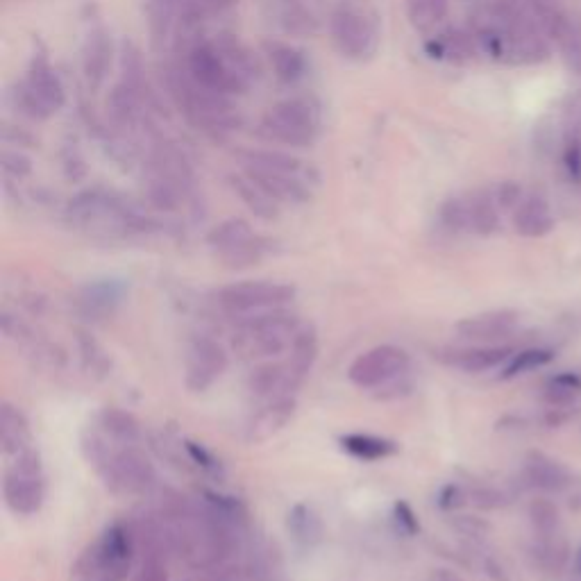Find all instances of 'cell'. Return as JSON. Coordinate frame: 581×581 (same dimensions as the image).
Masks as SVG:
<instances>
[{"mask_svg":"<svg viewBox=\"0 0 581 581\" xmlns=\"http://www.w3.org/2000/svg\"><path fill=\"white\" fill-rule=\"evenodd\" d=\"M184 450H187V457L191 461V466H196L202 473L214 477V479H223L225 477V468L221 459L216 457V454L205 448V445L198 443V441H191V439H184Z\"/></svg>","mask_w":581,"mask_h":581,"instance_id":"obj_42","label":"cell"},{"mask_svg":"<svg viewBox=\"0 0 581 581\" xmlns=\"http://www.w3.org/2000/svg\"><path fill=\"white\" fill-rule=\"evenodd\" d=\"M139 554L132 520H114L73 563V581H125Z\"/></svg>","mask_w":581,"mask_h":581,"instance_id":"obj_2","label":"cell"},{"mask_svg":"<svg viewBox=\"0 0 581 581\" xmlns=\"http://www.w3.org/2000/svg\"><path fill=\"white\" fill-rule=\"evenodd\" d=\"M32 445H35V439H32L28 416L16 404L7 400L0 402V450H3L5 459L30 450Z\"/></svg>","mask_w":581,"mask_h":581,"instance_id":"obj_23","label":"cell"},{"mask_svg":"<svg viewBox=\"0 0 581 581\" xmlns=\"http://www.w3.org/2000/svg\"><path fill=\"white\" fill-rule=\"evenodd\" d=\"M298 296V289L289 282L273 280H246L227 284L216 291V305L227 316L243 318L250 314H261L268 309L289 307Z\"/></svg>","mask_w":581,"mask_h":581,"instance_id":"obj_10","label":"cell"},{"mask_svg":"<svg viewBox=\"0 0 581 581\" xmlns=\"http://www.w3.org/2000/svg\"><path fill=\"white\" fill-rule=\"evenodd\" d=\"M3 500L14 516L30 518L44 509L46 470L41 452L32 445L7 463L3 473Z\"/></svg>","mask_w":581,"mask_h":581,"instance_id":"obj_7","label":"cell"},{"mask_svg":"<svg viewBox=\"0 0 581 581\" xmlns=\"http://www.w3.org/2000/svg\"><path fill=\"white\" fill-rule=\"evenodd\" d=\"M557 352L552 348H525V350H516L511 355L507 364L502 366L500 380H516V377L532 373V370L550 366Z\"/></svg>","mask_w":581,"mask_h":581,"instance_id":"obj_35","label":"cell"},{"mask_svg":"<svg viewBox=\"0 0 581 581\" xmlns=\"http://www.w3.org/2000/svg\"><path fill=\"white\" fill-rule=\"evenodd\" d=\"M286 532H289L291 541L300 550H314L323 541L325 525L323 518L318 516V511L311 504L298 502L286 513Z\"/></svg>","mask_w":581,"mask_h":581,"instance_id":"obj_24","label":"cell"},{"mask_svg":"<svg viewBox=\"0 0 581 581\" xmlns=\"http://www.w3.org/2000/svg\"><path fill=\"white\" fill-rule=\"evenodd\" d=\"M439 221L445 230L452 232V234L470 232L466 196H454V198L445 200L439 209Z\"/></svg>","mask_w":581,"mask_h":581,"instance_id":"obj_41","label":"cell"},{"mask_svg":"<svg viewBox=\"0 0 581 581\" xmlns=\"http://www.w3.org/2000/svg\"><path fill=\"white\" fill-rule=\"evenodd\" d=\"M82 62H84V75L91 84H100L107 73L109 66V41L105 30L89 32L87 44L82 50Z\"/></svg>","mask_w":581,"mask_h":581,"instance_id":"obj_34","label":"cell"},{"mask_svg":"<svg viewBox=\"0 0 581 581\" xmlns=\"http://www.w3.org/2000/svg\"><path fill=\"white\" fill-rule=\"evenodd\" d=\"M128 282L105 277V280L87 282L75 293V307L87 321H105L116 314L125 298H128Z\"/></svg>","mask_w":581,"mask_h":581,"instance_id":"obj_17","label":"cell"},{"mask_svg":"<svg viewBox=\"0 0 581 581\" xmlns=\"http://www.w3.org/2000/svg\"><path fill=\"white\" fill-rule=\"evenodd\" d=\"M241 164L280 205H305L318 184V173L298 157L277 150H246Z\"/></svg>","mask_w":581,"mask_h":581,"instance_id":"obj_3","label":"cell"},{"mask_svg":"<svg viewBox=\"0 0 581 581\" xmlns=\"http://www.w3.org/2000/svg\"><path fill=\"white\" fill-rule=\"evenodd\" d=\"M468 504V488L461 484H443L436 493V507L445 513H457Z\"/></svg>","mask_w":581,"mask_h":581,"instance_id":"obj_43","label":"cell"},{"mask_svg":"<svg viewBox=\"0 0 581 581\" xmlns=\"http://www.w3.org/2000/svg\"><path fill=\"white\" fill-rule=\"evenodd\" d=\"M261 132L291 148H307L321 134V112L307 98H286L261 119Z\"/></svg>","mask_w":581,"mask_h":581,"instance_id":"obj_8","label":"cell"},{"mask_svg":"<svg viewBox=\"0 0 581 581\" xmlns=\"http://www.w3.org/2000/svg\"><path fill=\"white\" fill-rule=\"evenodd\" d=\"M543 425L547 429H559L570 420V409H557V407H547L543 414Z\"/></svg>","mask_w":581,"mask_h":581,"instance_id":"obj_52","label":"cell"},{"mask_svg":"<svg viewBox=\"0 0 581 581\" xmlns=\"http://www.w3.org/2000/svg\"><path fill=\"white\" fill-rule=\"evenodd\" d=\"M577 398H579V393L561 389V386H554L550 382H545L543 393H541V400L545 407H557V409L572 407V404L577 402Z\"/></svg>","mask_w":581,"mask_h":581,"instance_id":"obj_48","label":"cell"},{"mask_svg":"<svg viewBox=\"0 0 581 581\" xmlns=\"http://www.w3.org/2000/svg\"><path fill=\"white\" fill-rule=\"evenodd\" d=\"M230 184L234 193L243 200V205H246L257 218H261V221H275V218L280 216V202L261 187L259 182L252 180L246 171L232 175Z\"/></svg>","mask_w":581,"mask_h":581,"instance_id":"obj_29","label":"cell"},{"mask_svg":"<svg viewBox=\"0 0 581 581\" xmlns=\"http://www.w3.org/2000/svg\"><path fill=\"white\" fill-rule=\"evenodd\" d=\"M134 581H168L166 554H159V552L141 554L139 572Z\"/></svg>","mask_w":581,"mask_h":581,"instance_id":"obj_45","label":"cell"},{"mask_svg":"<svg viewBox=\"0 0 581 581\" xmlns=\"http://www.w3.org/2000/svg\"><path fill=\"white\" fill-rule=\"evenodd\" d=\"M411 370V355L400 345L382 343L375 345L352 361L348 380L361 391H377L386 382L395 380Z\"/></svg>","mask_w":581,"mask_h":581,"instance_id":"obj_12","label":"cell"},{"mask_svg":"<svg viewBox=\"0 0 581 581\" xmlns=\"http://www.w3.org/2000/svg\"><path fill=\"white\" fill-rule=\"evenodd\" d=\"M527 518L532 522V529L536 536H552L559 534L561 529V511L557 507V502L550 498H543L538 495L527 507Z\"/></svg>","mask_w":581,"mask_h":581,"instance_id":"obj_37","label":"cell"},{"mask_svg":"<svg viewBox=\"0 0 581 581\" xmlns=\"http://www.w3.org/2000/svg\"><path fill=\"white\" fill-rule=\"evenodd\" d=\"M298 414V400L293 395H280V398L264 400L257 411H252L250 418L243 425V441L248 445H259L275 439L284 432Z\"/></svg>","mask_w":581,"mask_h":581,"instance_id":"obj_16","label":"cell"},{"mask_svg":"<svg viewBox=\"0 0 581 581\" xmlns=\"http://www.w3.org/2000/svg\"><path fill=\"white\" fill-rule=\"evenodd\" d=\"M184 71L202 87L218 94H246L257 80V62L250 50L234 37H218L214 41H196L187 48Z\"/></svg>","mask_w":581,"mask_h":581,"instance_id":"obj_1","label":"cell"},{"mask_svg":"<svg viewBox=\"0 0 581 581\" xmlns=\"http://www.w3.org/2000/svg\"><path fill=\"white\" fill-rule=\"evenodd\" d=\"M339 445L343 452H348L350 457L359 461H384L391 459L400 452V445L393 439L366 432H350L339 436Z\"/></svg>","mask_w":581,"mask_h":581,"instance_id":"obj_28","label":"cell"},{"mask_svg":"<svg viewBox=\"0 0 581 581\" xmlns=\"http://www.w3.org/2000/svg\"><path fill=\"white\" fill-rule=\"evenodd\" d=\"M66 218L73 227L96 237L125 239L137 234H150L157 230V223L141 216L123 205L121 200L103 191H84L75 196L66 207Z\"/></svg>","mask_w":581,"mask_h":581,"instance_id":"obj_4","label":"cell"},{"mask_svg":"<svg viewBox=\"0 0 581 581\" xmlns=\"http://www.w3.org/2000/svg\"><path fill=\"white\" fill-rule=\"evenodd\" d=\"M513 352L516 350H513L511 345L473 343V345H468V348H441L434 352V357L439 359L443 366L457 368L470 375H479V373H488V370L507 364Z\"/></svg>","mask_w":581,"mask_h":581,"instance_id":"obj_18","label":"cell"},{"mask_svg":"<svg viewBox=\"0 0 581 581\" xmlns=\"http://www.w3.org/2000/svg\"><path fill=\"white\" fill-rule=\"evenodd\" d=\"M414 393V380H411L409 373H404L400 377H395V380L386 382L380 389L373 391L375 400H382V402H391V400H402L407 398V395Z\"/></svg>","mask_w":581,"mask_h":581,"instance_id":"obj_46","label":"cell"},{"mask_svg":"<svg viewBox=\"0 0 581 581\" xmlns=\"http://www.w3.org/2000/svg\"><path fill=\"white\" fill-rule=\"evenodd\" d=\"M468 504H473L479 511H500L511 504V495L491 484H473L468 486Z\"/></svg>","mask_w":581,"mask_h":581,"instance_id":"obj_40","label":"cell"},{"mask_svg":"<svg viewBox=\"0 0 581 581\" xmlns=\"http://www.w3.org/2000/svg\"><path fill=\"white\" fill-rule=\"evenodd\" d=\"M264 53L273 66L277 80H282L286 84L298 82L307 71L305 55H302L296 46L284 44V41H266Z\"/></svg>","mask_w":581,"mask_h":581,"instance_id":"obj_31","label":"cell"},{"mask_svg":"<svg viewBox=\"0 0 581 581\" xmlns=\"http://www.w3.org/2000/svg\"><path fill=\"white\" fill-rule=\"evenodd\" d=\"M318 355H321V336L314 323H302L300 330L296 332L289 348V359H286V366H289L291 373V384L293 391H298L302 384H305L307 377L314 370Z\"/></svg>","mask_w":581,"mask_h":581,"instance_id":"obj_20","label":"cell"},{"mask_svg":"<svg viewBox=\"0 0 581 581\" xmlns=\"http://www.w3.org/2000/svg\"><path fill=\"white\" fill-rule=\"evenodd\" d=\"M468 202V223L470 232L479 237H491L500 230V205L495 200L493 191L477 189L466 196Z\"/></svg>","mask_w":581,"mask_h":581,"instance_id":"obj_30","label":"cell"},{"mask_svg":"<svg viewBox=\"0 0 581 581\" xmlns=\"http://www.w3.org/2000/svg\"><path fill=\"white\" fill-rule=\"evenodd\" d=\"M513 230L520 237L541 239L554 230V214L550 202L538 193H529L520 200V205L513 209Z\"/></svg>","mask_w":581,"mask_h":581,"instance_id":"obj_22","label":"cell"},{"mask_svg":"<svg viewBox=\"0 0 581 581\" xmlns=\"http://www.w3.org/2000/svg\"><path fill=\"white\" fill-rule=\"evenodd\" d=\"M252 234H255V230H252V225L248 221H243V218H227V221L212 227V232L207 234V243L209 248L218 252L252 237Z\"/></svg>","mask_w":581,"mask_h":581,"instance_id":"obj_38","label":"cell"},{"mask_svg":"<svg viewBox=\"0 0 581 581\" xmlns=\"http://www.w3.org/2000/svg\"><path fill=\"white\" fill-rule=\"evenodd\" d=\"M75 348H78L84 375L91 377L94 382H105L112 377L114 370L112 352H109L87 327H78V330H75Z\"/></svg>","mask_w":581,"mask_h":581,"instance_id":"obj_25","label":"cell"},{"mask_svg":"<svg viewBox=\"0 0 581 581\" xmlns=\"http://www.w3.org/2000/svg\"><path fill=\"white\" fill-rule=\"evenodd\" d=\"M230 368V355L212 336H193L184 355V386L189 393H207Z\"/></svg>","mask_w":581,"mask_h":581,"instance_id":"obj_13","label":"cell"},{"mask_svg":"<svg viewBox=\"0 0 581 581\" xmlns=\"http://www.w3.org/2000/svg\"><path fill=\"white\" fill-rule=\"evenodd\" d=\"M493 196L498 200L500 209H504V212H513V209L520 205V200L525 198V193H522V187L516 182H502L493 189Z\"/></svg>","mask_w":581,"mask_h":581,"instance_id":"obj_49","label":"cell"},{"mask_svg":"<svg viewBox=\"0 0 581 581\" xmlns=\"http://www.w3.org/2000/svg\"><path fill=\"white\" fill-rule=\"evenodd\" d=\"M532 557L536 559V566L547 575H561L572 561V552L566 538L561 534L552 536H538V541L532 550Z\"/></svg>","mask_w":581,"mask_h":581,"instance_id":"obj_33","label":"cell"},{"mask_svg":"<svg viewBox=\"0 0 581 581\" xmlns=\"http://www.w3.org/2000/svg\"><path fill=\"white\" fill-rule=\"evenodd\" d=\"M275 21L284 32L296 37H309L318 30V19L302 0H273Z\"/></svg>","mask_w":581,"mask_h":581,"instance_id":"obj_32","label":"cell"},{"mask_svg":"<svg viewBox=\"0 0 581 581\" xmlns=\"http://www.w3.org/2000/svg\"><path fill=\"white\" fill-rule=\"evenodd\" d=\"M450 525L454 527V532H459L466 538H473V541H482V538L491 534V525H488L484 518L466 516V513H454Z\"/></svg>","mask_w":581,"mask_h":581,"instance_id":"obj_44","label":"cell"},{"mask_svg":"<svg viewBox=\"0 0 581 581\" xmlns=\"http://www.w3.org/2000/svg\"><path fill=\"white\" fill-rule=\"evenodd\" d=\"M570 470L559 459L550 457L541 450H529L522 461V482L527 488L547 495L566 493L572 484Z\"/></svg>","mask_w":581,"mask_h":581,"instance_id":"obj_19","label":"cell"},{"mask_svg":"<svg viewBox=\"0 0 581 581\" xmlns=\"http://www.w3.org/2000/svg\"><path fill=\"white\" fill-rule=\"evenodd\" d=\"M246 386L250 395H255L259 400H273L280 395H293L291 373L286 361H257V366L250 370Z\"/></svg>","mask_w":581,"mask_h":581,"instance_id":"obj_21","label":"cell"},{"mask_svg":"<svg viewBox=\"0 0 581 581\" xmlns=\"http://www.w3.org/2000/svg\"><path fill=\"white\" fill-rule=\"evenodd\" d=\"M168 84H171L175 103H178L184 116L198 130H205L209 134H223L237 128L239 116L234 112L230 96L202 87L184 69L173 71Z\"/></svg>","mask_w":581,"mask_h":581,"instance_id":"obj_6","label":"cell"},{"mask_svg":"<svg viewBox=\"0 0 581 581\" xmlns=\"http://www.w3.org/2000/svg\"><path fill=\"white\" fill-rule=\"evenodd\" d=\"M572 568H575V572L581 577V545H579V550L572 554Z\"/></svg>","mask_w":581,"mask_h":581,"instance_id":"obj_56","label":"cell"},{"mask_svg":"<svg viewBox=\"0 0 581 581\" xmlns=\"http://www.w3.org/2000/svg\"><path fill=\"white\" fill-rule=\"evenodd\" d=\"M393 518H395V525L400 527L402 534L416 536L420 532V520L416 516L414 507H411L407 500H398L393 504Z\"/></svg>","mask_w":581,"mask_h":581,"instance_id":"obj_47","label":"cell"},{"mask_svg":"<svg viewBox=\"0 0 581 581\" xmlns=\"http://www.w3.org/2000/svg\"><path fill=\"white\" fill-rule=\"evenodd\" d=\"M98 477L116 498H137L157 488L155 463L139 445H116Z\"/></svg>","mask_w":581,"mask_h":581,"instance_id":"obj_9","label":"cell"},{"mask_svg":"<svg viewBox=\"0 0 581 581\" xmlns=\"http://www.w3.org/2000/svg\"><path fill=\"white\" fill-rule=\"evenodd\" d=\"M300 325V316L286 307L243 316L230 336V348L234 355L246 361L275 359L289 352Z\"/></svg>","mask_w":581,"mask_h":581,"instance_id":"obj_5","label":"cell"},{"mask_svg":"<svg viewBox=\"0 0 581 581\" xmlns=\"http://www.w3.org/2000/svg\"><path fill=\"white\" fill-rule=\"evenodd\" d=\"M547 382L554 384V386H561V389L575 391V393L581 395V373H577V370H561V373L552 375Z\"/></svg>","mask_w":581,"mask_h":581,"instance_id":"obj_51","label":"cell"},{"mask_svg":"<svg viewBox=\"0 0 581 581\" xmlns=\"http://www.w3.org/2000/svg\"><path fill=\"white\" fill-rule=\"evenodd\" d=\"M64 100L66 96L60 75L48 64L46 57H37L19 87L23 112L30 114L32 119H48V116L60 112Z\"/></svg>","mask_w":581,"mask_h":581,"instance_id":"obj_14","label":"cell"},{"mask_svg":"<svg viewBox=\"0 0 581 581\" xmlns=\"http://www.w3.org/2000/svg\"><path fill=\"white\" fill-rule=\"evenodd\" d=\"M96 425L100 432H103L107 439H112L116 445H139L146 439V432H143L139 418L134 416L132 411L121 407L100 409Z\"/></svg>","mask_w":581,"mask_h":581,"instance_id":"obj_26","label":"cell"},{"mask_svg":"<svg viewBox=\"0 0 581 581\" xmlns=\"http://www.w3.org/2000/svg\"><path fill=\"white\" fill-rule=\"evenodd\" d=\"M566 166H568V171L570 175L575 180H581V150L575 146V148H568V153H566Z\"/></svg>","mask_w":581,"mask_h":581,"instance_id":"obj_54","label":"cell"},{"mask_svg":"<svg viewBox=\"0 0 581 581\" xmlns=\"http://www.w3.org/2000/svg\"><path fill=\"white\" fill-rule=\"evenodd\" d=\"M432 581H466V579L450 568H439V570H434Z\"/></svg>","mask_w":581,"mask_h":581,"instance_id":"obj_55","label":"cell"},{"mask_svg":"<svg viewBox=\"0 0 581 581\" xmlns=\"http://www.w3.org/2000/svg\"><path fill=\"white\" fill-rule=\"evenodd\" d=\"M429 55L432 57H439V60H461V57H468L473 53V48H470V37L468 35H461V32L452 30V32H445V35L436 37L432 44L427 46Z\"/></svg>","mask_w":581,"mask_h":581,"instance_id":"obj_39","label":"cell"},{"mask_svg":"<svg viewBox=\"0 0 581 581\" xmlns=\"http://www.w3.org/2000/svg\"><path fill=\"white\" fill-rule=\"evenodd\" d=\"M271 252H273V241L255 232L252 237L234 243V246L225 250H218L214 252V255L218 259V264L227 268V271H246V268L259 266L261 261L271 255Z\"/></svg>","mask_w":581,"mask_h":581,"instance_id":"obj_27","label":"cell"},{"mask_svg":"<svg viewBox=\"0 0 581 581\" xmlns=\"http://www.w3.org/2000/svg\"><path fill=\"white\" fill-rule=\"evenodd\" d=\"M330 39L345 60L352 62H368L380 48L375 19L352 5H343L330 16Z\"/></svg>","mask_w":581,"mask_h":581,"instance_id":"obj_11","label":"cell"},{"mask_svg":"<svg viewBox=\"0 0 581 581\" xmlns=\"http://www.w3.org/2000/svg\"><path fill=\"white\" fill-rule=\"evenodd\" d=\"M484 572L493 581H509L507 570H504L502 563L495 559V557H484Z\"/></svg>","mask_w":581,"mask_h":581,"instance_id":"obj_53","label":"cell"},{"mask_svg":"<svg viewBox=\"0 0 581 581\" xmlns=\"http://www.w3.org/2000/svg\"><path fill=\"white\" fill-rule=\"evenodd\" d=\"M518 325L520 314L516 309H493L461 318L454 323V336L466 343L498 345L516 334Z\"/></svg>","mask_w":581,"mask_h":581,"instance_id":"obj_15","label":"cell"},{"mask_svg":"<svg viewBox=\"0 0 581 581\" xmlns=\"http://www.w3.org/2000/svg\"><path fill=\"white\" fill-rule=\"evenodd\" d=\"M241 568L234 566V563H223V566H218L214 570H207L202 572L200 581H241Z\"/></svg>","mask_w":581,"mask_h":581,"instance_id":"obj_50","label":"cell"},{"mask_svg":"<svg viewBox=\"0 0 581 581\" xmlns=\"http://www.w3.org/2000/svg\"><path fill=\"white\" fill-rule=\"evenodd\" d=\"M450 12L448 0H407V19L418 32H429Z\"/></svg>","mask_w":581,"mask_h":581,"instance_id":"obj_36","label":"cell"}]
</instances>
